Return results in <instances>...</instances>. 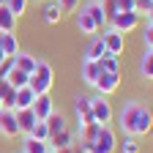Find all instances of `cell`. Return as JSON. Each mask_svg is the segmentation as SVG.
Wrapping results in <instances>:
<instances>
[{
  "label": "cell",
  "mask_w": 153,
  "mask_h": 153,
  "mask_svg": "<svg viewBox=\"0 0 153 153\" xmlns=\"http://www.w3.org/2000/svg\"><path fill=\"white\" fill-rule=\"evenodd\" d=\"M118 126L123 134L145 137L153 131V109L145 101H126L118 112Z\"/></svg>",
  "instance_id": "cell-1"
},
{
  "label": "cell",
  "mask_w": 153,
  "mask_h": 153,
  "mask_svg": "<svg viewBox=\"0 0 153 153\" xmlns=\"http://www.w3.org/2000/svg\"><path fill=\"white\" fill-rule=\"evenodd\" d=\"M57 3H60L63 14H76V11H79V3H82V0H57Z\"/></svg>",
  "instance_id": "cell-30"
},
{
  "label": "cell",
  "mask_w": 153,
  "mask_h": 153,
  "mask_svg": "<svg viewBox=\"0 0 153 153\" xmlns=\"http://www.w3.org/2000/svg\"><path fill=\"white\" fill-rule=\"evenodd\" d=\"M49 150H63V148H74L76 145V134L74 131H60V134H55V137H49Z\"/></svg>",
  "instance_id": "cell-14"
},
{
  "label": "cell",
  "mask_w": 153,
  "mask_h": 153,
  "mask_svg": "<svg viewBox=\"0 0 153 153\" xmlns=\"http://www.w3.org/2000/svg\"><path fill=\"white\" fill-rule=\"evenodd\" d=\"M82 11L90 14V19L96 22V27H104L109 22V14H107V6H104V0H88V3L82 6Z\"/></svg>",
  "instance_id": "cell-9"
},
{
  "label": "cell",
  "mask_w": 153,
  "mask_h": 153,
  "mask_svg": "<svg viewBox=\"0 0 153 153\" xmlns=\"http://www.w3.org/2000/svg\"><path fill=\"white\" fill-rule=\"evenodd\" d=\"M145 19H148V25H153V8H150V11L145 14Z\"/></svg>",
  "instance_id": "cell-35"
},
{
  "label": "cell",
  "mask_w": 153,
  "mask_h": 153,
  "mask_svg": "<svg viewBox=\"0 0 153 153\" xmlns=\"http://www.w3.org/2000/svg\"><path fill=\"white\" fill-rule=\"evenodd\" d=\"M104 55H107V47L101 41V36H90V44L85 47V57L88 60H101Z\"/></svg>",
  "instance_id": "cell-16"
},
{
  "label": "cell",
  "mask_w": 153,
  "mask_h": 153,
  "mask_svg": "<svg viewBox=\"0 0 153 153\" xmlns=\"http://www.w3.org/2000/svg\"><path fill=\"white\" fill-rule=\"evenodd\" d=\"M30 109L36 112V120H47L49 115L55 112L52 96H49V93H44V96H36V101H33V107H30Z\"/></svg>",
  "instance_id": "cell-11"
},
{
  "label": "cell",
  "mask_w": 153,
  "mask_h": 153,
  "mask_svg": "<svg viewBox=\"0 0 153 153\" xmlns=\"http://www.w3.org/2000/svg\"><path fill=\"white\" fill-rule=\"evenodd\" d=\"M0 49H3L6 57H14L19 52V38H16V33H0Z\"/></svg>",
  "instance_id": "cell-18"
},
{
  "label": "cell",
  "mask_w": 153,
  "mask_h": 153,
  "mask_svg": "<svg viewBox=\"0 0 153 153\" xmlns=\"http://www.w3.org/2000/svg\"><path fill=\"white\" fill-rule=\"evenodd\" d=\"M118 88H120V74H107V71H101L96 85H93V90L99 96H112Z\"/></svg>",
  "instance_id": "cell-7"
},
{
  "label": "cell",
  "mask_w": 153,
  "mask_h": 153,
  "mask_svg": "<svg viewBox=\"0 0 153 153\" xmlns=\"http://www.w3.org/2000/svg\"><path fill=\"white\" fill-rule=\"evenodd\" d=\"M52 82H55V74H52V66L47 60H38L36 63V71L30 74V88L36 90V96H44L52 90Z\"/></svg>",
  "instance_id": "cell-2"
},
{
  "label": "cell",
  "mask_w": 153,
  "mask_h": 153,
  "mask_svg": "<svg viewBox=\"0 0 153 153\" xmlns=\"http://www.w3.org/2000/svg\"><path fill=\"white\" fill-rule=\"evenodd\" d=\"M33 101H36V90H33L30 85H25V88H19V90H16L14 107H16V109H30Z\"/></svg>",
  "instance_id": "cell-17"
},
{
  "label": "cell",
  "mask_w": 153,
  "mask_h": 153,
  "mask_svg": "<svg viewBox=\"0 0 153 153\" xmlns=\"http://www.w3.org/2000/svg\"><path fill=\"white\" fill-rule=\"evenodd\" d=\"M0 6H6V0H0Z\"/></svg>",
  "instance_id": "cell-37"
},
{
  "label": "cell",
  "mask_w": 153,
  "mask_h": 153,
  "mask_svg": "<svg viewBox=\"0 0 153 153\" xmlns=\"http://www.w3.org/2000/svg\"><path fill=\"white\" fill-rule=\"evenodd\" d=\"M99 66H101V71H107V74H120V57H118V55H104L101 60H99Z\"/></svg>",
  "instance_id": "cell-25"
},
{
  "label": "cell",
  "mask_w": 153,
  "mask_h": 153,
  "mask_svg": "<svg viewBox=\"0 0 153 153\" xmlns=\"http://www.w3.org/2000/svg\"><path fill=\"white\" fill-rule=\"evenodd\" d=\"M41 19L47 25H57L63 19V8L57 0H44V8H41Z\"/></svg>",
  "instance_id": "cell-12"
},
{
  "label": "cell",
  "mask_w": 153,
  "mask_h": 153,
  "mask_svg": "<svg viewBox=\"0 0 153 153\" xmlns=\"http://www.w3.org/2000/svg\"><path fill=\"white\" fill-rule=\"evenodd\" d=\"M6 8H8L16 19H19V16L27 11V0H6Z\"/></svg>",
  "instance_id": "cell-28"
},
{
  "label": "cell",
  "mask_w": 153,
  "mask_h": 153,
  "mask_svg": "<svg viewBox=\"0 0 153 153\" xmlns=\"http://www.w3.org/2000/svg\"><path fill=\"white\" fill-rule=\"evenodd\" d=\"M153 8V0H137V14H148Z\"/></svg>",
  "instance_id": "cell-33"
},
{
  "label": "cell",
  "mask_w": 153,
  "mask_h": 153,
  "mask_svg": "<svg viewBox=\"0 0 153 153\" xmlns=\"http://www.w3.org/2000/svg\"><path fill=\"white\" fill-rule=\"evenodd\" d=\"M3 109H6V107H3V99H0V112H3Z\"/></svg>",
  "instance_id": "cell-36"
},
{
  "label": "cell",
  "mask_w": 153,
  "mask_h": 153,
  "mask_svg": "<svg viewBox=\"0 0 153 153\" xmlns=\"http://www.w3.org/2000/svg\"><path fill=\"white\" fill-rule=\"evenodd\" d=\"M90 112H93V118H96V123H101V126H109L112 123V104L104 99V96H90Z\"/></svg>",
  "instance_id": "cell-5"
},
{
  "label": "cell",
  "mask_w": 153,
  "mask_h": 153,
  "mask_svg": "<svg viewBox=\"0 0 153 153\" xmlns=\"http://www.w3.org/2000/svg\"><path fill=\"white\" fill-rule=\"evenodd\" d=\"M90 112V96H74V115L82 118Z\"/></svg>",
  "instance_id": "cell-26"
},
{
  "label": "cell",
  "mask_w": 153,
  "mask_h": 153,
  "mask_svg": "<svg viewBox=\"0 0 153 153\" xmlns=\"http://www.w3.org/2000/svg\"><path fill=\"white\" fill-rule=\"evenodd\" d=\"M140 76L153 82V49H145L142 57H140Z\"/></svg>",
  "instance_id": "cell-21"
},
{
  "label": "cell",
  "mask_w": 153,
  "mask_h": 153,
  "mask_svg": "<svg viewBox=\"0 0 153 153\" xmlns=\"http://www.w3.org/2000/svg\"><path fill=\"white\" fill-rule=\"evenodd\" d=\"M123 153H140L137 137H131V134H126V137H123Z\"/></svg>",
  "instance_id": "cell-29"
},
{
  "label": "cell",
  "mask_w": 153,
  "mask_h": 153,
  "mask_svg": "<svg viewBox=\"0 0 153 153\" xmlns=\"http://www.w3.org/2000/svg\"><path fill=\"white\" fill-rule=\"evenodd\" d=\"M101 41H104V47H107V55H118V57H123V49H126V36H123V33L107 27V30L101 33Z\"/></svg>",
  "instance_id": "cell-6"
},
{
  "label": "cell",
  "mask_w": 153,
  "mask_h": 153,
  "mask_svg": "<svg viewBox=\"0 0 153 153\" xmlns=\"http://www.w3.org/2000/svg\"><path fill=\"white\" fill-rule=\"evenodd\" d=\"M36 63H38V57L30 55V52H22V49H19V52L14 55V68L25 71V74H33V71H36Z\"/></svg>",
  "instance_id": "cell-15"
},
{
  "label": "cell",
  "mask_w": 153,
  "mask_h": 153,
  "mask_svg": "<svg viewBox=\"0 0 153 153\" xmlns=\"http://www.w3.org/2000/svg\"><path fill=\"white\" fill-rule=\"evenodd\" d=\"M0 134H3L6 140H14V137H19V123H16V112L14 109H3L0 112Z\"/></svg>",
  "instance_id": "cell-8"
},
{
  "label": "cell",
  "mask_w": 153,
  "mask_h": 153,
  "mask_svg": "<svg viewBox=\"0 0 153 153\" xmlns=\"http://www.w3.org/2000/svg\"><path fill=\"white\" fill-rule=\"evenodd\" d=\"M19 153H22V150H19Z\"/></svg>",
  "instance_id": "cell-39"
},
{
  "label": "cell",
  "mask_w": 153,
  "mask_h": 153,
  "mask_svg": "<svg viewBox=\"0 0 153 153\" xmlns=\"http://www.w3.org/2000/svg\"><path fill=\"white\" fill-rule=\"evenodd\" d=\"M25 137H36V140H41V142H49V128H47V120H36L33 131L25 134Z\"/></svg>",
  "instance_id": "cell-27"
},
{
  "label": "cell",
  "mask_w": 153,
  "mask_h": 153,
  "mask_svg": "<svg viewBox=\"0 0 153 153\" xmlns=\"http://www.w3.org/2000/svg\"><path fill=\"white\" fill-rule=\"evenodd\" d=\"M55 153H76V145L74 148H63V150H55Z\"/></svg>",
  "instance_id": "cell-34"
},
{
  "label": "cell",
  "mask_w": 153,
  "mask_h": 153,
  "mask_svg": "<svg viewBox=\"0 0 153 153\" xmlns=\"http://www.w3.org/2000/svg\"><path fill=\"white\" fill-rule=\"evenodd\" d=\"M22 153H49V145L41 142V140H36V137H25V142H22Z\"/></svg>",
  "instance_id": "cell-24"
},
{
  "label": "cell",
  "mask_w": 153,
  "mask_h": 153,
  "mask_svg": "<svg viewBox=\"0 0 153 153\" xmlns=\"http://www.w3.org/2000/svg\"><path fill=\"white\" fill-rule=\"evenodd\" d=\"M16 123H19L22 134H30L33 126H36V112L33 109H16Z\"/></svg>",
  "instance_id": "cell-20"
},
{
  "label": "cell",
  "mask_w": 153,
  "mask_h": 153,
  "mask_svg": "<svg viewBox=\"0 0 153 153\" xmlns=\"http://www.w3.org/2000/svg\"><path fill=\"white\" fill-rule=\"evenodd\" d=\"M112 30H118V33H131V30H137L140 25V14H134V11H115L109 14V22H107Z\"/></svg>",
  "instance_id": "cell-3"
},
{
  "label": "cell",
  "mask_w": 153,
  "mask_h": 153,
  "mask_svg": "<svg viewBox=\"0 0 153 153\" xmlns=\"http://www.w3.org/2000/svg\"><path fill=\"white\" fill-rule=\"evenodd\" d=\"M142 44H145V49H153V25H145V33H142Z\"/></svg>",
  "instance_id": "cell-31"
},
{
  "label": "cell",
  "mask_w": 153,
  "mask_h": 153,
  "mask_svg": "<svg viewBox=\"0 0 153 153\" xmlns=\"http://www.w3.org/2000/svg\"><path fill=\"white\" fill-rule=\"evenodd\" d=\"M99 74H101V66H99V60H88V57H82V66H79V76H82V82H85L88 88H93V85H96Z\"/></svg>",
  "instance_id": "cell-10"
},
{
  "label": "cell",
  "mask_w": 153,
  "mask_h": 153,
  "mask_svg": "<svg viewBox=\"0 0 153 153\" xmlns=\"http://www.w3.org/2000/svg\"><path fill=\"white\" fill-rule=\"evenodd\" d=\"M47 128H49V137H55V134H60V131L68 128V118L60 115V112H52L47 118Z\"/></svg>",
  "instance_id": "cell-19"
},
{
  "label": "cell",
  "mask_w": 153,
  "mask_h": 153,
  "mask_svg": "<svg viewBox=\"0 0 153 153\" xmlns=\"http://www.w3.org/2000/svg\"><path fill=\"white\" fill-rule=\"evenodd\" d=\"M6 82H8V85H11L14 90H19V88L30 85V74L19 71V68H11V71H8V76H6Z\"/></svg>",
  "instance_id": "cell-23"
},
{
  "label": "cell",
  "mask_w": 153,
  "mask_h": 153,
  "mask_svg": "<svg viewBox=\"0 0 153 153\" xmlns=\"http://www.w3.org/2000/svg\"><path fill=\"white\" fill-rule=\"evenodd\" d=\"M118 150V134L112 131V126H101L96 142L90 145V153H115Z\"/></svg>",
  "instance_id": "cell-4"
},
{
  "label": "cell",
  "mask_w": 153,
  "mask_h": 153,
  "mask_svg": "<svg viewBox=\"0 0 153 153\" xmlns=\"http://www.w3.org/2000/svg\"><path fill=\"white\" fill-rule=\"evenodd\" d=\"M49 153H55V150H49Z\"/></svg>",
  "instance_id": "cell-38"
},
{
  "label": "cell",
  "mask_w": 153,
  "mask_h": 153,
  "mask_svg": "<svg viewBox=\"0 0 153 153\" xmlns=\"http://www.w3.org/2000/svg\"><path fill=\"white\" fill-rule=\"evenodd\" d=\"M74 25H76V30H79L82 36H88V38H90V36H96V30H99V27H96V22L90 19V14H88V11H82V8L74 14Z\"/></svg>",
  "instance_id": "cell-13"
},
{
  "label": "cell",
  "mask_w": 153,
  "mask_h": 153,
  "mask_svg": "<svg viewBox=\"0 0 153 153\" xmlns=\"http://www.w3.org/2000/svg\"><path fill=\"white\" fill-rule=\"evenodd\" d=\"M0 33H16V16L6 6H0Z\"/></svg>",
  "instance_id": "cell-22"
},
{
  "label": "cell",
  "mask_w": 153,
  "mask_h": 153,
  "mask_svg": "<svg viewBox=\"0 0 153 153\" xmlns=\"http://www.w3.org/2000/svg\"><path fill=\"white\" fill-rule=\"evenodd\" d=\"M14 68V57H6V60L3 63H0V76H3V79H6V76H8V71Z\"/></svg>",
  "instance_id": "cell-32"
}]
</instances>
